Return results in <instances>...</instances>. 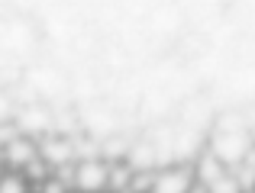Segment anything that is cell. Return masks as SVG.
Instances as JSON below:
<instances>
[{"label": "cell", "mask_w": 255, "mask_h": 193, "mask_svg": "<svg viewBox=\"0 0 255 193\" xmlns=\"http://www.w3.org/2000/svg\"><path fill=\"white\" fill-rule=\"evenodd\" d=\"M249 135H246L243 129L239 132H220L217 138H213V155L220 158L223 164H243L246 161V155H249Z\"/></svg>", "instance_id": "obj_1"}, {"label": "cell", "mask_w": 255, "mask_h": 193, "mask_svg": "<svg viewBox=\"0 0 255 193\" xmlns=\"http://www.w3.org/2000/svg\"><path fill=\"white\" fill-rule=\"evenodd\" d=\"M107 168H110L107 161L84 158V161L75 168V174H71V184H75L78 190H84V193H97V190L107 187Z\"/></svg>", "instance_id": "obj_2"}, {"label": "cell", "mask_w": 255, "mask_h": 193, "mask_svg": "<svg viewBox=\"0 0 255 193\" xmlns=\"http://www.w3.org/2000/svg\"><path fill=\"white\" fill-rule=\"evenodd\" d=\"M191 184H194V174L187 168H168L158 177H152L149 193H187Z\"/></svg>", "instance_id": "obj_3"}, {"label": "cell", "mask_w": 255, "mask_h": 193, "mask_svg": "<svg viewBox=\"0 0 255 193\" xmlns=\"http://www.w3.org/2000/svg\"><path fill=\"white\" fill-rule=\"evenodd\" d=\"M39 148V158H42L49 168H62V164H68L71 161V145L65 142V138H45L42 145H36Z\"/></svg>", "instance_id": "obj_4"}, {"label": "cell", "mask_w": 255, "mask_h": 193, "mask_svg": "<svg viewBox=\"0 0 255 193\" xmlns=\"http://www.w3.org/2000/svg\"><path fill=\"white\" fill-rule=\"evenodd\" d=\"M3 158L13 164V168H26L32 158H39V148L29 142V138L16 135L13 142H6V145H3Z\"/></svg>", "instance_id": "obj_5"}, {"label": "cell", "mask_w": 255, "mask_h": 193, "mask_svg": "<svg viewBox=\"0 0 255 193\" xmlns=\"http://www.w3.org/2000/svg\"><path fill=\"white\" fill-rule=\"evenodd\" d=\"M223 174H226V164L220 161L213 151H210V155H200V158H197V168H194V181H197V184L210 187V184L217 181V177H223Z\"/></svg>", "instance_id": "obj_6"}, {"label": "cell", "mask_w": 255, "mask_h": 193, "mask_svg": "<svg viewBox=\"0 0 255 193\" xmlns=\"http://www.w3.org/2000/svg\"><path fill=\"white\" fill-rule=\"evenodd\" d=\"M52 123V116L45 110H26L23 116H19V129L23 132H45Z\"/></svg>", "instance_id": "obj_7"}, {"label": "cell", "mask_w": 255, "mask_h": 193, "mask_svg": "<svg viewBox=\"0 0 255 193\" xmlns=\"http://www.w3.org/2000/svg\"><path fill=\"white\" fill-rule=\"evenodd\" d=\"M129 181H132V168H129V164H110V168H107V187L126 190Z\"/></svg>", "instance_id": "obj_8"}, {"label": "cell", "mask_w": 255, "mask_h": 193, "mask_svg": "<svg viewBox=\"0 0 255 193\" xmlns=\"http://www.w3.org/2000/svg\"><path fill=\"white\" fill-rule=\"evenodd\" d=\"M207 193H243V187H239L236 174H230V171H226L223 177H217V181L207 187Z\"/></svg>", "instance_id": "obj_9"}, {"label": "cell", "mask_w": 255, "mask_h": 193, "mask_svg": "<svg viewBox=\"0 0 255 193\" xmlns=\"http://www.w3.org/2000/svg\"><path fill=\"white\" fill-rule=\"evenodd\" d=\"M0 193H29V190H26L19 174H6V177H0Z\"/></svg>", "instance_id": "obj_10"}, {"label": "cell", "mask_w": 255, "mask_h": 193, "mask_svg": "<svg viewBox=\"0 0 255 193\" xmlns=\"http://www.w3.org/2000/svg\"><path fill=\"white\" fill-rule=\"evenodd\" d=\"M49 171H52V168L42 161V158H32V161L26 164V174H29L32 181H45V177H49Z\"/></svg>", "instance_id": "obj_11"}, {"label": "cell", "mask_w": 255, "mask_h": 193, "mask_svg": "<svg viewBox=\"0 0 255 193\" xmlns=\"http://www.w3.org/2000/svg\"><path fill=\"white\" fill-rule=\"evenodd\" d=\"M42 193H68V184L58 177H45L42 181Z\"/></svg>", "instance_id": "obj_12"}, {"label": "cell", "mask_w": 255, "mask_h": 193, "mask_svg": "<svg viewBox=\"0 0 255 193\" xmlns=\"http://www.w3.org/2000/svg\"><path fill=\"white\" fill-rule=\"evenodd\" d=\"M187 193H207V187H204V184H197V181H194V184H191V190H187Z\"/></svg>", "instance_id": "obj_13"}, {"label": "cell", "mask_w": 255, "mask_h": 193, "mask_svg": "<svg viewBox=\"0 0 255 193\" xmlns=\"http://www.w3.org/2000/svg\"><path fill=\"white\" fill-rule=\"evenodd\" d=\"M10 116V106H6V100H0V119Z\"/></svg>", "instance_id": "obj_14"}, {"label": "cell", "mask_w": 255, "mask_h": 193, "mask_svg": "<svg viewBox=\"0 0 255 193\" xmlns=\"http://www.w3.org/2000/svg\"><path fill=\"white\" fill-rule=\"evenodd\" d=\"M243 193H255V190H243Z\"/></svg>", "instance_id": "obj_15"}, {"label": "cell", "mask_w": 255, "mask_h": 193, "mask_svg": "<svg viewBox=\"0 0 255 193\" xmlns=\"http://www.w3.org/2000/svg\"><path fill=\"white\" fill-rule=\"evenodd\" d=\"M0 161H3V151H0Z\"/></svg>", "instance_id": "obj_16"}]
</instances>
